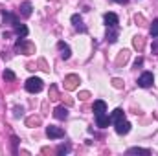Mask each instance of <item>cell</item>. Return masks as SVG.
Returning <instances> with one entry per match:
<instances>
[{
  "label": "cell",
  "instance_id": "484cf974",
  "mask_svg": "<svg viewBox=\"0 0 158 156\" xmlns=\"http://www.w3.org/2000/svg\"><path fill=\"white\" fill-rule=\"evenodd\" d=\"M4 79H6V81H15V74H13L11 70H6V72H4Z\"/></svg>",
  "mask_w": 158,
  "mask_h": 156
},
{
  "label": "cell",
  "instance_id": "f1b7e54d",
  "mask_svg": "<svg viewBox=\"0 0 158 156\" xmlns=\"http://www.w3.org/2000/svg\"><path fill=\"white\" fill-rule=\"evenodd\" d=\"M134 22H136L138 26H142V24H143V17H142V15H136V17H134Z\"/></svg>",
  "mask_w": 158,
  "mask_h": 156
},
{
  "label": "cell",
  "instance_id": "d4e9b609",
  "mask_svg": "<svg viewBox=\"0 0 158 156\" xmlns=\"http://www.w3.org/2000/svg\"><path fill=\"white\" fill-rule=\"evenodd\" d=\"M112 86H114V88H118V90H119V88H123V81H121L119 77H114V79H112Z\"/></svg>",
  "mask_w": 158,
  "mask_h": 156
},
{
  "label": "cell",
  "instance_id": "603a6c76",
  "mask_svg": "<svg viewBox=\"0 0 158 156\" xmlns=\"http://www.w3.org/2000/svg\"><path fill=\"white\" fill-rule=\"evenodd\" d=\"M50 99H52V101H55V99H59V94H57V88H55L53 84L50 86Z\"/></svg>",
  "mask_w": 158,
  "mask_h": 156
},
{
  "label": "cell",
  "instance_id": "4dcf8cb0",
  "mask_svg": "<svg viewBox=\"0 0 158 156\" xmlns=\"http://www.w3.org/2000/svg\"><path fill=\"white\" fill-rule=\"evenodd\" d=\"M153 51H155V53L158 55V39H156V40H153Z\"/></svg>",
  "mask_w": 158,
  "mask_h": 156
},
{
  "label": "cell",
  "instance_id": "44dd1931",
  "mask_svg": "<svg viewBox=\"0 0 158 156\" xmlns=\"http://www.w3.org/2000/svg\"><path fill=\"white\" fill-rule=\"evenodd\" d=\"M26 125L28 127H37V125H40V117L39 116H31L26 119Z\"/></svg>",
  "mask_w": 158,
  "mask_h": 156
},
{
  "label": "cell",
  "instance_id": "8fae6325",
  "mask_svg": "<svg viewBox=\"0 0 158 156\" xmlns=\"http://www.w3.org/2000/svg\"><path fill=\"white\" fill-rule=\"evenodd\" d=\"M57 48H59V51H61V57H63L64 61H66V59H70V55H72V53H70V48H68V44H64V42L61 40V42H57Z\"/></svg>",
  "mask_w": 158,
  "mask_h": 156
},
{
  "label": "cell",
  "instance_id": "8992f818",
  "mask_svg": "<svg viewBox=\"0 0 158 156\" xmlns=\"http://www.w3.org/2000/svg\"><path fill=\"white\" fill-rule=\"evenodd\" d=\"M129 57H131V51L129 50H121L118 53V57H116V64L118 66H125L127 61H129Z\"/></svg>",
  "mask_w": 158,
  "mask_h": 156
},
{
  "label": "cell",
  "instance_id": "7a4b0ae2",
  "mask_svg": "<svg viewBox=\"0 0 158 156\" xmlns=\"http://www.w3.org/2000/svg\"><path fill=\"white\" fill-rule=\"evenodd\" d=\"M42 86H44V84H42V79H39V77H30L28 81H26V90L31 92V94L40 92Z\"/></svg>",
  "mask_w": 158,
  "mask_h": 156
},
{
  "label": "cell",
  "instance_id": "4fadbf2b",
  "mask_svg": "<svg viewBox=\"0 0 158 156\" xmlns=\"http://www.w3.org/2000/svg\"><path fill=\"white\" fill-rule=\"evenodd\" d=\"M107 40H109V42H116V40H118V26L107 28Z\"/></svg>",
  "mask_w": 158,
  "mask_h": 156
},
{
  "label": "cell",
  "instance_id": "5bb4252c",
  "mask_svg": "<svg viewBox=\"0 0 158 156\" xmlns=\"http://www.w3.org/2000/svg\"><path fill=\"white\" fill-rule=\"evenodd\" d=\"M4 24H9V26H15V24H19V18H17V15L4 11Z\"/></svg>",
  "mask_w": 158,
  "mask_h": 156
},
{
  "label": "cell",
  "instance_id": "7c38bea8",
  "mask_svg": "<svg viewBox=\"0 0 158 156\" xmlns=\"http://www.w3.org/2000/svg\"><path fill=\"white\" fill-rule=\"evenodd\" d=\"M109 123H112V119H110L109 116H105V114H99V116H96V125H98V127L105 129V127H109Z\"/></svg>",
  "mask_w": 158,
  "mask_h": 156
},
{
  "label": "cell",
  "instance_id": "9c48e42d",
  "mask_svg": "<svg viewBox=\"0 0 158 156\" xmlns=\"http://www.w3.org/2000/svg\"><path fill=\"white\" fill-rule=\"evenodd\" d=\"M105 112H107V103H105V101H101V99L94 101V114H96V116H99V114H105Z\"/></svg>",
  "mask_w": 158,
  "mask_h": 156
},
{
  "label": "cell",
  "instance_id": "ac0fdd59",
  "mask_svg": "<svg viewBox=\"0 0 158 156\" xmlns=\"http://www.w3.org/2000/svg\"><path fill=\"white\" fill-rule=\"evenodd\" d=\"M13 28H15V33H17L19 37H22V39H24V37L28 35V28H26L24 24H20V22H19V24H15Z\"/></svg>",
  "mask_w": 158,
  "mask_h": 156
},
{
  "label": "cell",
  "instance_id": "52a82bcc",
  "mask_svg": "<svg viewBox=\"0 0 158 156\" xmlns=\"http://www.w3.org/2000/svg\"><path fill=\"white\" fill-rule=\"evenodd\" d=\"M129 130H131V123H129V121H125V119L116 121V132H118V134H127Z\"/></svg>",
  "mask_w": 158,
  "mask_h": 156
},
{
  "label": "cell",
  "instance_id": "cb8c5ba5",
  "mask_svg": "<svg viewBox=\"0 0 158 156\" xmlns=\"http://www.w3.org/2000/svg\"><path fill=\"white\" fill-rule=\"evenodd\" d=\"M151 35L153 37H158V18L153 20V24H151Z\"/></svg>",
  "mask_w": 158,
  "mask_h": 156
},
{
  "label": "cell",
  "instance_id": "ba28073f",
  "mask_svg": "<svg viewBox=\"0 0 158 156\" xmlns=\"http://www.w3.org/2000/svg\"><path fill=\"white\" fill-rule=\"evenodd\" d=\"M72 24H74V28H76L77 31H81V33L86 31V26L83 24V18H81L79 15H72Z\"/></svg>",
  "mask_w": 158,
  "mask_h": 156
},
{
  "label": "cell",
  "instance_id": "e0dca14e",
  "mask_svg": "<svg viewBox=\"0 0 158 156\" xmlns=\"http://www.w3.org/2000/svg\"><path fill=\"white\" fill-rule=\"evenodd\" d=\"M19 9H20V15H22V17H30V15H31V4H30V2H22Z\"/></svg>",
  "mask_w": 158,
  "mask_h": 156
},
{
  "label": "cell",
  "instance_id": "7402d4cb",
  "mask_svg": "<svg viewBox=\"0 0 158 156\" xmlns=\"http://www.w3.org/2000/svg\"><path fill=\"white\" fill-rule=\"evenodd\" d=\"M68 153H70V145H64V143H63V145H59V147H57V154H59V156L68 154Z\"/></svg>",
  "mask_w": 158,
  "mask_h": 156
},
{
  "label": "cell",
  "instance_id": "5b68a950",
  "mask_svg": "<svg viewBox=\"0 0 158 156\" xmlns=\"http://www.w3.org/2000/svg\"><path fill=\"white\" fill-rule=\"evenodd\" d=\"M46 136H48L50 140H59V138H63V136H64V130H63V129H59V127L50 125V127L46 129Z\"/></svg>",
  "mask_w": 158,
  "mask_h": 156
},
{
  "label": "cell",
  "instance_id": "d6986e66",
  "mask_svg": "<svg viewBox=\"0 0 158 156\" xmlns=\"http://www.w3.org/2000/svg\"><path fill=\"white\" fill-rule=\"evenodd\" d=\"M127 154H143V156H149V154H151V151H149V149H142V147H132V149H129V151H127Z\"/></svg>",
  "mask_w": 158,
  "mask_h": 156
},
{
  "label": "cell",
  "instance_id": "2e32d148",
  "mask_svg": "<svg viewBox=\"0 0 158 156\" xmlns=\"http://www.w3.org/2000/svg\"><path fill=\"white\" fill-rule=\"evenodd\" d=\"M53 116L57 117V119H66V117H68V110H66L64 107H55Z\"/></svg>",
  "mask_w": 158,
  "mask_h": 156
},
{
  "label": "cell",
  "instance_id": "9a60e30c",
  "mask_svg": "<svg viewBox=\"0 0 158 156\" xmlns=\"http://www.w3.org/2000/svg\"><path fill=\"white\" fill-rule=\"evenodd\" d=\"M132 46H134L138 51H142V50H143V46H145V39H143L142 35H136V37L132 39Z\"/></svg>",
  "mask_w": 158,
  "mask_h": 156
},
{
  "label": "cell",
  "instance_id": "6da1fadb",
  "mask_svg": "<svg viewBox=\"0 0 158 156\" xmlns=\"http://www.w3.org/2000/svg\"><path fill=\"white\" fill-rule=\"evenodd\" d=\"M15 50H19L20 53H26V55H31V53H35V46H33L31 42L24 40L22 37H19V40L15 42Z\"/></svg>",
  "mask_w": 158,
  "mask_h": 156
},
{
  "label": "cell",
  "instance_id": "f546056e",
  "mask_svg": "<svg viewBox=\"0 0 158 156\" xmlns=\"http://www.w3.org/2000/svg\"><path fill=\"white\" fill-rule=\"evenodd\" d=\"M142 64H143V59H142V57H138V59L134 61V68H138V66H142Z\"/></svg>",
  "mask_w": 158,
  "mask_h": 156
},
{
  "label": "cell",
  "instance_id": "277c9868",
  "mask_svg": "<svg viewBox=\"0 0 158 156\" xmlns=\"http://www.w3.org/2000/svg\"><path fill=\"white\" fill-rule=\"evenodd\" d=\"M153 83H155V77H153L151 72H145L138 77V86H142V88H149Z\"/></svg>",
  "mask_w": 158,
  "mask_h": 156
},
{
  "label": "cell",
  "instance_id": "1f68e13d",
  "mask_svg": "<svg viewBox=\"0 0 158 156\" xmlns=\"http://www.w3.org/2000/svg\"><path fill=\"white\" fill-rule=\"evenodd\" d=\"M22 114V109L20 107H15V116H20Z\"/></svg>",
  "mask_w": 158,
  "mask_h": 156
},
{
  "label": "cell",
  "instance_id": "4316f807",
  "mask_svg": "<svg viewBox=\"0 0 158 156\" xmlns=\"http://www.w3.org/2000/svg\"><path fill=\"white\" fill-rule=\"evenodd\" d=\"M39 66H40V70L50 72V68H48V64H46V61H44V59H39Z\"/></svg>",
  "mask_w": 158,
  "mask_h": 156
},
{
  "label": "cell",
  "instance_id": "3957f363",
  "mask_svg": "<svg viewBox=\"0 0 158 156\" xmlns=\"http://www.w3.org/2000/svg\"><path fill=\"white\" fill-rule=\"evenodd\" d=\"M79 83H81L79 76L70 74V76H66V77H64V88H66V90H76V88L79 86Z\"/></svg>",
  "mask_w": 158,
  "mask_h": 156
},
{
  "label": "cell",
  "instance_id": "30bf717a",
  "mask_svg": "<svg viewBox=\"0 0 158 156\" xmlns=\"http://www.w3.org/2000/svg\"><path fill=\"white\" fill-rule=\"evenodd\" d=\"M105 24H107V28H110V26H118V15L116 13H105Z\"/></svg>",
  "mask_w": 158,
  "mask_h": 156
},
{
  "label": "cell",
  "instance_id": "83f0119b",
  "mask_svg": "<svg viewBox=\"0 0 158 156\" xmlns=\"http://www.w3.org/2000/svg\"><path fill=\"white\" fill-rule=\"evenodd\" d=\"M77 97L81 99V101H86V99L90 97V92H79V96H77Z\"/></svg>",
  "mask_w": 158,
  "mask_h": 156
},
{
  "label": "cell",
  "instance_id": "d6a6232c",
  "mask_svg": "<svg viewBox=\"0 0 158 156\" xmlns=\"http://www.w3.org/2000/svg\"><path fill=\"white\" fill-rule=\"evenodd\" d=\"M112 2H118V4H127L129 0H112Z\"/></svg>",
  "mask_w": 158,
  "mask_h": 156
},
{
  "label": "cell",
  "instance_id": "ffe728a7",
  "mask_svg": "<svg viewBox=\"0 0 158 156\" xmlns=\"http://www.w3.org/2000/svg\"><path fill=\"white\" fill-rule=\"evenodd\" d=\"M110 119L116 123V121H119V119H125V112L121 110V109H116L114 112H112V116H110Z\"/></svg>",
  "mask_w": 158,
  "mask_h": 156
}]
</instances>
